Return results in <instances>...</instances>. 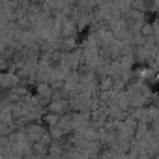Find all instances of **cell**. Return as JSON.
Masks as SVG:
<instances>
[{
    "label": "cell",
    "mask_w": 159,
    "mask_h": 159,
    "mask_svg": "<svg viewBox=\"0 0 159 159\" xmlns=\"http://www.w3.org/2000/svg\"><path fill=\"white\" fill-rule=\"evenodd\" d=\"M36 98L41 101V105H43V103H49L51 98H54V94H52V86H51L49 83H41V84H38V96H36Z\"/></svg>",
    "instance_id": "6da1fadb"
},
{
    "label": "cell",
    "mask_w": 159,
    "mask_h": 159,
    "mask_svg": "<svg viewBox=\"0 0 159 159\" xmlns=\"http://www.w3.org/2000/svg\"><path fill=\"white\" fill-rule=\"evenodd\" d=\"M67 107H69V101L67 99H54V101H51V105H49V112H52V114H64L66 111H67Z\"/></svg>",
    "instance_id": "7a4b0ae2"
}]
</instances>
